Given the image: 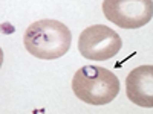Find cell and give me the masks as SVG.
<instances>
[{"label":"cell","mask_w":153,"mask_h":114,"mask_svg":"<svg viewBox=\"0 0 153 114\" xmlns=\"http://www.w3.org/2000/svg\"><path fill=\"white\" fill-rule=\"evenodd\" d=\"M72 34L65 23L57 20H38L26 29L23 44L28 52L40 59H57L68 53Z\"/></svg>","instance_id":"obj_1"},{"label":"cell","mask_w":153,"mask_h":114,"mask_svg":"<svg viewBox=\"0 0 153 114\" xmlns=\"http://www.w3.org/2000/svg\"><path fill=\"white\" fill-rule=\"evenodd\" d=\"M72 90L83 102L101 107L118 96L120 81L113 72L101 66H83L74 75Z\"/></svg>","instance_id":"obj_2"},{"label":"cell","mask_w":153,"mask_h":114,"mask_svg":"<svg viewBox=\"0 0 153 114\" xmlns=\"http://www.w3.org/2000/svg\"><path fill=\"white\" fill-rule=\"evenodd\" d=\"M121 47V37L104 24H94L86 28L78 38L80 53L83 58L94 61H107L117 55Z\"/></svg>","instance_id":"obj_3"},{"label":"cell","mask_w":153,"mask_h":114,"mask_svg":"<svg viewBox=\"0 0 153 114\" xmlns=\"http://www.w3.org/2000/svg\"><path fill=\"white\" fill-rule=\"evenodd\" d=\"M103 12L109 21L123 29L143 28L153 17L152 0H106Z\"/></svg>","instance_id":"obj_4"},{"label":"cell","mask_w":153,"mask_h":114,"mask_svg":"<svg viewBox=\"0 0 153 114\" xmlns=\"http://www.w3.org/2000/svg\"><path fill=\"white\" fill-rule=\"evenodd\" d=\"M126 93L130 102L143 108H153V66L133 69L126 78Z\"/></svg>","instance_id":"obj_5"}]
</instances>
